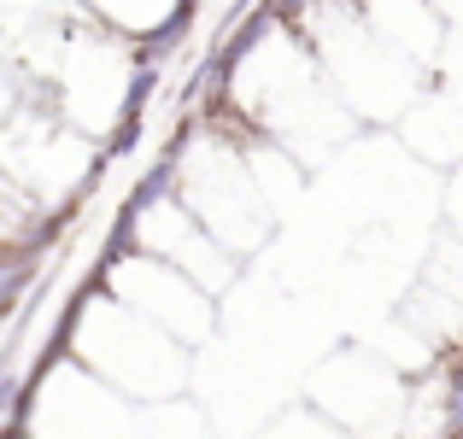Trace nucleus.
Listing matches in <instances>:
<instances>
[{
	"mask_svg": "<svg viewBox=\"0 0 463 439\" xmlns=\"http://www.w3.org/2000/svg\"><path fill=\"white\" fill-rule=\"evenodd\" d=\"M264 6L276 12V23H306L317 12H328V0H264Z\"/></svg>",
	"mask_w": 463,
	"mask_h": 439,
	"instance_id": "nucleus-2",
	"label": "nucleus"
},
{
	"mask_svg": "<svg viewBox=\"0 0 463 439\" xmlns=\"http://www.w3.org/2000/svg\"><path fill=\"white\" fill-rule=\"evenodd\" d=\"M440 405H446V434H458L463 428V351L452 358V369L440 381Z\"/></svg>",
	"mask_w": 463,
	"mask_h": 439,
	"instance_id": "nucleus-1",
	"label": "nucleus"
}]
</instances>
